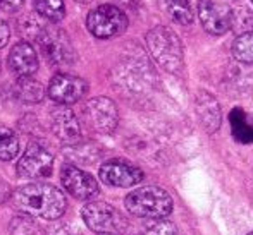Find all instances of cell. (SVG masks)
I'll return each instance as SVG.
<instances>
[{
    "label": "cell",
    "mask_w": 253,
    "mask_h": 235,
    "mask_svg": "<svg viewBox=\"0 0 253 235\" xmlns=\"http://www.w3.org/2000/svg\"><path fill=\"white\" fill-rule=\"evenodd\" d=\"M88 91V83L80 76L59 72L50 79L47 93L57 105H73L80 101Z\"/></svg>",
    "instance_id": "11"
},
{
    "label": "cell",
    "mask_w": 253,
    "mask_h": 235,
    "mask_svg": "<svg viewBox=\"0 0 253 235\" xmlns=\"http://www.w3.org/2000/svg\"><path fill=\"white\" fill-rule=\"evenodd\" d=\"M83 115L86 124L100 134H110L116 131L119 122V112L116 103L105 96H97L84 103Z\"/></svg>",
    "instance_id": "7"
},
{
    "label": "cell",
    "mask_w": 253,
    "mask_h": 235,
    "mask_svg": "<svg viewBox=\"0 0 253 235\" xmlns=\"http://www.w3.org/2000/svg\"><path fill=\"white\" fill-rule=\"evenodd\" d=\"M126 209L138 218H166L172 211V199L164 189L145 186L134 189L124 199Z\"/></svg>",
    "instance_id": "3"
},
{
    "label": "cell",
    "mask_w": 253,
    "mask_h": 235,
    "mask_svg": "<svg viewBox=\"0 0 253 235\" xmlns=\"http://www.w3.org/2000/svg\"><path fill=\"white\" fill-rule=\"evenodd\" d=\"M231 127H233V136L236 141L243 144H252L253 142V126L248 122L247 113L241 108H234L229 117Z\"/></svg>",
    "instance_id": "18"
},
{
    "label": "cell",
    "mask_w": 253,
    "mask_h": 235,
    "mask_svg": "<svg viewBox=\"0 0 253 235\" xmlns=\"http://www.w3.org/2000/svg\"><path fill=\"white\" fill-rule=\"evenodd\" d=\"M162 12L169 17L170 21L188 26L193 23V10H191L190 0H157Z\"/></svg>",
    "instance_id": "16"
},
{
    "label": "cell",
    "mask_w": 253,
    "mask_h": 235,
    "mask_svg": "<svg viewBox=\"0 0 253 235\" xmlns=\"http://www.w3.org/2000/svg\"><path fill=\"white\" fill-rule=\"evenodd\" d=\"M24 0H0V9L7 14H12V12H16V10H19Z\"/></svg>",
    "instance_id": "25"
},
{
    "label": "cell",
    "mask_w": 253,
    "mask_h": 235,
    "mask_svg": "<svg viewBox=\"0 0 253 235\" xmlns=\"http://www.w3.org/2000/svg\"><path fill=\"white\" fill-rule=\"evenodd\" d=\"M141 235H179V232L172 222H167L164 218H153V222L143 229Z\"/></svg>",
    "instance_id": "22"
},
{
    "label": "cell",
    "mask_w": 253,
    "mask_h": 235,
    "mask_svg": "<svg viewBox=\"0 0 253 235\" xmlns=\"http://www.w3.org/2000/svg\"><path fill=\"white\" fill-rule=\"evenodd\" d=\"M50 127L53 136L66 144H76L81 141V127L74 112L67 105L53 106L50 110Z\"/></svg>",
    "instance_id": "13"
},
{
    "label": "cell",
    "mask_w": 253,
    "mask_h": 235,
    "mask_svg": "<svg viewBox=\"0 0 253 235\" xmlns=\"http://www.w3.org/2000/svg\"><path fill=\"white\" fill-rule=\"evenodd\" d=\"M12 235H38V225L31 220V216L24 215L10 223Z\"/></svg>",
    "instance_id": "23"
},
{
    "label": "cell",
    "mask_w": 253,
    "mask_h": 235,
    "mask_svg": "<svg viewBox=\"0 0 253 235\" xmlns=\"http://www.w3.org/2000/svg\"><path fill=\"white\" fill-rule=\"evenodd\" d=\"M0 74H2V64H0Z\"/></svg>",
    "instance_id": "29"
},
{
    "label": "cell",
    "mask_w": 253,
    "mask_h": 235,
    "mask_svg": "<svg viewBox=\"0 0 253 235\" xmlns=\"http://www.w3.org/2000/svg\"><path fill=\"white\" fill-rule=\"evenodd\" d=\"M233 55L236 57V60L243 64H253V30L240 34L234 40Z\"/></svg>",
    "instance_id": "21"
},
{
    "label": "cell",
    "mask_w": 253,
    "mask_h": 235,
    "mask_svg": "<svg viewBox=\"0 0 253 235\" xmlns=\"http://www.w3.org/2000/svg\"><path fill=\"white\" fill-rule=\"evenodd\" d=\"M198 16L203 30L215 36L227 33L233 26V10L222 0H198Z\"/></svg>",
    "instance_id": "10"
},
{
    "label": "cell",
    "mask_w": 253,
    "mask_h": 235,
    "mask_svg": "<svg viewBox=\"0 0 253 235\" xmlns=\"http://www.w3.org/2000/svg\"><path fill=\"white\" fill-rule=\"evenodd\" d=\"M14 93H16L17 100H21L23 103H40L45 98V88L31 76L17 77Z\"/></svg>",
    "instance_id": "17"
},
{
    "label": "cell",
    "mask_w": 253,
    "mask_h": 235,
    "mask_svg": "<svg viewBox=\"0 0 253 235\" xmlns=\"http://www.w3.org/2000/svg\"><path fill=\"white\" fill-rule=\"evenodd\" d=\"M147 47L157 64L167 72L183 70V45L177 34L167 26H155L147 33Z\"/></svg>",
    "instance_id": "2"
},
{
    "label": "cell",
    "mask_w": 253,
    "mask_h": 235,
    "mask_svg": "<svg viewBox=\"0 0 253 235\" xmlns=\"http://www.w3.org/2000/svg\"><path fill=\"white\" fill-rule=\"evenodd\" d=\"M127 16L112 3H103L90 10L86 17V28L98 40H110L127 30Z\"/></svg>",
    "instance_id": "6"
},
{
    "label": "cell",
    "mask_w": 253,
    "mask_h": 235,
    "mask_svg": "<svg viewBox=\"0 0 253 235\" xmlns=\"http://www.w3.org/2000/svg\"><path fill=\"white\" fill-rule=\"evenodd\" d=\"M60 184L66 189L67 194H71L74 199L88 201L95 198L100 192L98 182L91 173L78 168L73 163H66L60 168Z\"/></svg>",
    "instance_id": "9"
},
{
    "label": "cell",
    "mask_w": 253,
    "mask_h": 235,
    "mask_svg": "<svg viewBox=\"0 0 253 235\" xmlns=\"http://www.w3.org/2000/svg\"><path fill=\"white\" fill-rule=\"evenodd\" d=\"M7 64H9L10 72L16 77L33 76L38 70V55L30 45V41H19L10 50Z\"/></svg>",
    "instance_id": "14"
},
{
    "label": "cell",
    "mask_w": 253,
    "mask_h": 235,
    "mask_svg": "<svg viewBox=\"0 0 253 235\" xmlns=\"http://www.w3.org/2000/svg\"><path fill=\"white\" fill-rule=\"evenodd\" d=\"M19 153V139L16 133L5 126H0V160L10 162Z\"/></svg>",
    "instance_id": "20"
},
{
    "label": "cell",
    "mask_w": 253,
    "mask_h": 235,
    "mask_svg": "<svg viewBox=\"0 0 253 235\" xmlns=\"http://www.w3.org/2000/svg\"><path fill=\"white\" fill-rule=\"evenodd\" d=\"M98 175L110 187H133L143 180V172L124 160H109L100 167Z\"/></svg>",
    "instance_id": "12"
},
{
    "label": "cell",
    "mask_w": 253,
    "mask_h": 235,
    "mask_svg": "<svg viewBox=\"0 0 253 235\" xmlns=\"http://www.w3.org/2000/svg\"><path fill=\"white\" fill-rule=\"evenodd\" d=\"M252 2H253V0H252Z\"/></svg>",
    "instance_id": "31"
},
{
    "label": "cell",
    "mask_w": 253,
    "mask_h": 235,
    "mask_svg": "<svg viewBox=\"0 0 253 235\" xmlns=\"http://www.w3.org/2000/svg\"><path fill=\"white\" fill-rule=\"evenodd\" d=\"M195 108H197V113H198V119H200L202 126L207 129V133H215L217 129L220 127V106L217 103V100L213 98L212 95L202 93L197 95V100H195Z\"/></svg>",
    "instance_id": "15"
},
{
    "label": "cell",
    "mask_w": 253,
    "mask_h": 235,
    "mask_svg": "<svg viewBox=\"0 0 253 235\" xmlns=\"http://www.w3.org/2000/svg\"><path fill=\"white\" fill-rule=\"evenodd\" d=\"M83 222L90 230L103 235H121L127 230V220L112 204L103 201H91L81 209Z\"/></svg>",
    "instance_id": "5"
},
{
    "label": "cell",
    "mask_w": 253,
    "mask_h": 235,
    "mask_svg": "<svg viewBox=\"0 0 253 235\" xmlns=\"http://www.w3.org/2000/svg\"><path fill=\"white\" fill-rule=\"evenodd\" d=\"M53 170V156L43 146L28 144L24 155L16 165V172L21 179H45L50 177Z\"/></svg>",
    "instance_id": "8"
},
{
    "label": "cell",
    "mask_w": 253,
    "mask_h": 235,
    "mask_svg": "<svg viewBox=\"0 0 253 235\" xmlns=\"http://www.w3.org/2000/svg\"><path fill=\"white\" fill-rule=\"evenodd\" d=\"M76 2H90V0H76Z\"/></svg>",
    "instance_id": "28"
},
{
    "label": "cell",
    "mask_w": 253,
    "mask_h": 235,
    "mask_svg": "<svg viewBox=\"0 0 253 235\" xmlns=\"http://www.w3.org/2000/svg\"><path fill=\"white\" fill-rule=\"evenodd\" d=\"M10 196H12V189H10L9 182L0 177V204L5 202L7 199H10Z\"/></svg>",
    "instance_id": "26"
},
{
    "label": "cell",
    "mask_w": 253,
    "mask_h": 235,
    "mask_svg": "<svg viewBox=\"0 0 253 235\" xmlns=\"http://www.w3.org/2000/svg\"><path fill=\"white\" fill-rule=\"evenodd\" d=\"M35 10L40 14L42 17L52 21V23H59L66 16V5L64 0H33Z\"/></svg>",
    "instance_id": "19"
},
{
    "label": "cell",
    "mask_w": 253,
    "mask_h": 235,
    "mask_svg": "<svg viewBox=\"0 0 253 235\" xmlns=\"http://www.w3.org/2000/svg\"><path fill=\"white\" fill-rule=\"evenodd\" d=\"M12 204L19 213L43 220H59L66 213L67 199L52 184L33 182L12 191Z\"/></svg>",
    "instance_id": "1"
},
{
    "label": "cell",
    "mask_w": 253,
    "mask_h": 235,
    "mask_svg": "<svg viewBox=\"0 0 253 235\" xmlns=\"http://www.w3.org/2000/svg\"><path fill=\"white\" fill-rule=\"evenodd\" d=\"M45 235H78V234H76V230L67 225V223H55V225L48 227V229L45 230Z\"/></svg>",
    "instance_id": "24"
},
{
    "label": "cell",
    "mask_w": 253,
    "mask_h": 235,
    "mask_svg": "<svg viewBox=\"0 0 253 235\" xmlns=\"http://www.w3.org/2000/svg\"><path fill=\"white\" fill-rule=\"evenodd\" d=\"M33 40L40 45L42 52L50 66L67 67L76 60V52L73 48V43L69 41L67 34L59 28L42 23Z\"/></svg>",
    "instance_id": "4"
},
{
    "label": "cell",
    "mask_w": 253,
    "mask_h": 235,
    "mask_svg": "<svg viewBox=\"0 0 253 235\" xmlns=\"http://www.w3.org/2000/svg\"><path fill=\"white\" fill-rule=\"evenodd\" d=\"M248 235H253V232H250V234H248Z\"/></svg>",
    "instance_id": "30"
},
{
    "label": "cell",
    "mask_w": 253,
    "mask_h": 235,
    "mask_svg": "<svg viewBox=\"0 0 253 235\" xmlns=\"http://www.w3.org/2000/svg\"><path fill=\"white\" fill-rule=\"evenodd\" d=\"M9 36H10V30L7 26L5 21L0 19V48H3L9 41Z\"/></svg>",
    "instance_id": "27"
}]
</instances>
